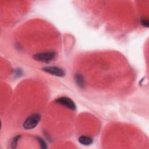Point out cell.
<instances>
[{
    "label": "cell",
    "instance_id": "obj_7",
    "mask_svg": "<svg viewBox=\"0 0 149 149\" xmlns=\"http://www.w3.org/2000/svg\"><path fill=\"white\" fill-rule=\"evenodd\" d=\"M37 138V140L39 142L40 145V147L41 148H47V146L46 143L44 141V140L42 139H41L40 137H36Z\"/></svg>",
    "mask_w": 149,
    "mask_h": 149
},
{
    "label": "cell",
    "instance_id": "obj_2",
    "mask_svg": "<svg viewBox=\"0 0 149 149\" xmlns=\"http://www.w3.org/2000/svg\"><path fill=\"white\" fill-rule=\"evenodd\" d=\"M55 57V53L53 51H46L38 53L34 56V59L38 62L48 63L52 61Z\"/></svg>",
    "mask_w": 149,
    "mask_h": 149
},
{
    "label": "cell",
    "instance_id": "obj_4",
    "mask_svg": "<svg viewBox=\"0 0 149 149\" xmlns=\"http://www.w3.org/2000/svg\"><path fill=\"white\" fill-rule=\"evenodd\" d=\"M42 70L48 73L58 77H63L65 75V71L62 69L57 66H46L43 68Z\"/></svg>",
    "mask_w": 149,
    "mask_h": 149
},
{
    "label": "cell",
    "instance_id": "obj_3",
    "mask_svg": "<svg viewBox=\"0 0 149 149\" xmlns=\"http://www.w3.org/2000/svg\"><path fill=\"white\" fill-rule=\"evenodd\" d=\"M55 102L72 110H75L76 108V106L74 101L67 97H59L55 100Z\"/></svg>",
    "mask_w": 149,
    "mask_h": 149
},
{
    "label": "cell",
    "instance_id": "obj_6",
    "mask_svg": "<svg viewBox=\"0 0 149 149\" xmlns=\"http://www.w3.org/2000/svg\"><path fill=\"white\" fill-rule=\"evenodd\" d=\"M75 81L76 84L78 85L79 87L83 88L85 84V81L83 76L80 74V73H77L75 75Z\"/></svg>",
    "mask_w": 149,
    "mask_h": 149
},
{
    "label": "cell",
    "instance_id": "obj_5",
    "mask_svg": "<svg viewBox=\"0 0 149 149\" xmlns=\"http://www.w3.org/2000/svg\"><path fill=\"white\" fill-rule=\"evenodd\" d=\"M79 142L84 146H88L93 143V140L89 137L85 136H81L79 137Z\"/></svg>",
    "mask_w": 149,
    "mask_h": 149
},
{
    "label": "cell",
    "instance_id": "obj_1",
    "mask_svg": "<svg viewBox=\"0 0 149 149\" xmlns=\"http://www.w3.org/2000/svg\"><path fill=\"white\" fill-rule=\"evenodd\" d=\"M41 119V116L38 113H34L29 116L23 124V127L26 130L33 129L36 127Z\"/></svg>",
    "mask_w": 149,
    "mask_h": 149
},
{
    "label": "cell",
    "instance_id": "obj_9",
    "mask_svg": "<svg viewBox=\"0 0 149 149\" xmlns=\"http://www.w3.org/2000/svg\"><path fill=\"white\" fill-rule=\"evenodd\" d=\"M141 24L146 27H148L149 26V22H148V20L147 18H143L141 19Z\"/></svg>",
    "mask_w": 149,
    "mask_h": 149
},
{
    "label": "cell",
    "instance_id": "obj_8",
    "mask_svg": "<svg viewBox=\"0 0 149 149\" xmlns=\"http://www.w3.org/2000/svg\"><path fill=\"white\" fill-rule=\"evenodd\" d=\"M20 136H17L13 138V139L12 140V141L11 143V146H12V148H15L17 146V141L19 140V139H20Z\"/></svg>",
    "mask_w": 149,
    "mask_h": 149
}]
</instances>
